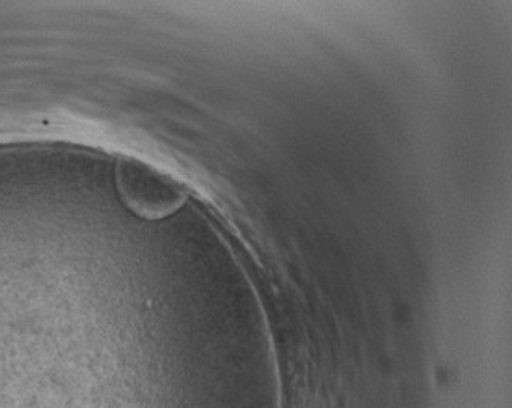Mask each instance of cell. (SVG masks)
Segmentation results:
<instances>
[{
    "mask_svg": "<svg viewBox=\"0 0 512 408\" xmlns=\"http://www.w3.org/2000/svg\"><path fill=\"white\" fill-rule=\"evenodd\" d=\"M117 179L125 204L146 219L171 216L184 204L185 193L179 183L143 162H122Z\"/></svg>",
    "mask_w": 512,
    "mask_h": 408,
    "instance_id": "6da1fadb",
    "label": "cell"
}]
</instances>
